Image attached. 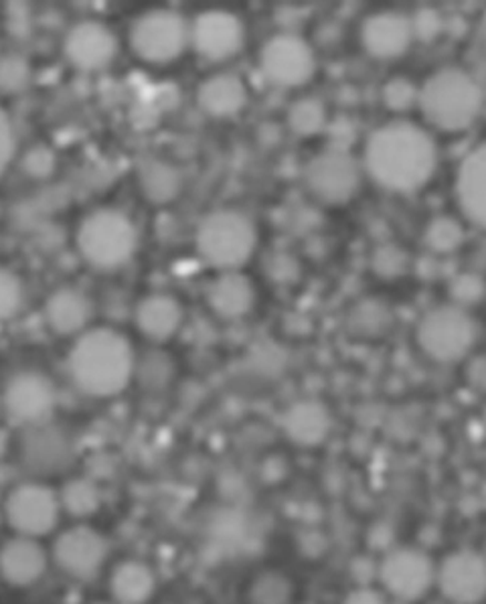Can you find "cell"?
I'll return each mask as SVG.
<instances>
[{
  "label": "cell",
  "mask_w": 486,
  "mask_h": 604,
  "mask_svg": "<svg viewBox=\"0 0 486 604\" xmlns=\"http://www.w3.org/2000/svg\"><path fill=\"white\" fill-rule=\"evenodd\" d=\"M333 420L328 407L314 400H302L290 407L284 416V431L290 441L301 446H316L326 441Z\"/></svg>",
  "instance_id": "cell-24"
},
{
  "label": "cell",
  "mask_w": 486,
  "mask_h": 604,
  "mask_svg": "<svg viewBox=\"0 0 486 604\" xmlns=\"http://www.w3.org/2000/svg\"><path fill=\"white\" fill-rule=\"evenodd\" d=\"M110 554V547L102 534L88 525L71 527L59 535L53 546V560L61 572L75 581H92L102 568Z\"/></svg>",
  "instance_id": "cell-14"
},
{
  "label": "cell",
  "mask_w": 486,
  "mask_h": 604,
  "mask_svg": "<svg viewBox=\"0 0 486 604\" xmlns=\"http://www.w3.org/2000/svg\"><path fill=\"white\" fill-rule=\"evenodd\" d=\"M93 304L83 292L63 286L45 302V321L53 333L61 338L83 333L92 321Z\"/></svg>",
  "instance_id": "cell-21"
},
{
  "label": "cell",
  "mask_w": 486,
  "mask_h": 604,
  "mask_svg": "<svg viewBox=\"0 0 486 604\" xmlns=\"http://www.w3.org/2000/svg\"><path fill=\"white\" fill-rule=\"evenodd\" d=\"M412 27H414V37L432 41L442 31L441 14L432 9H424L417 12L416 19H412Z\"/></svg>",
  "instance_id": "cell-42"
},
{
  "label": "cell",
  "mask_w": 486,
  "mask_h": 604,
  "mask_svg": "<svg viewBox=\"0 0 486 604\" xmlns=\"http://www.w3.org/2000/svg\"><path fill=\"white\" fill-rule=\"evenodd\" d=\"M436 581L452 603H480L486 593L485 558L470 550L450 554L436 572Z\"/></svg>",
  "instance_id": "cell-16"
},
{
  "label": "cell",
  "mask_w": 486,
  "mask_h": 604,
  "mask_svg": "<svg viewBox=\"0 0 486 604\" xmlns=\"http://www.w3.org/2000/svg\"><path fill=\"white\" fill-rule=\"evenodd\" d=\"M59 501H61V510L70 513L71 517H90L100 510L102 495L92 481L73 479L61 491Z\"/></svg>",
  "instance_id": "cell-29"
},
{
  "label": "cell",
  "mask_w": 486,
  "mask_h": 604,
  "mask_svg": "<svg viewBox=\"0 0 486 604\" xmlns=\"http://www.w3.org/2000/svg\"><path fill=\"white\" fill-rule=\"evenodd\" d=\"M23 171L33 179H47L55 171V157L45 147H37L24 154Z\"/></svg>",
  "instance_id": "cell-39"
},
{
  "label": "cell",
  "mask_w": 486,
  "mask_h": 604,
  "mask_svg": "<svg viewBox=\"0 0 486 604\" xmlns=\"http://www.w3.org/2000/svg\"><path fill=\"white\" fill-rule=\"evenodd\" d=\"M198 250L213 268L235 272L247 264L255 250V228L240 211L221 210L207 215L199 225Z\"/></svg>",
  "instance_id": "cell-5"
},
{
  "label": "cell",
  "mask_w": 486,
  "mask_h": 604,
  "mask_svg": "<svg viewBox=\"0 0 486 604\" xmlns=\"http://www.w3.org/2000/svg\"><path fill=\"white\" fill-rule=\"evenodd\" d=\"M464 232L460 223L452 218H436L429 221L424 242L436 254H450L463 244Z\"/></svg>",
  "instance_id": "cell-32"
},
{
  "label": "cell",
  "mask_w": 486,
  "mask_h": 604,
  "mask_svg": "<svg viewBox=\"0 0 486 604\" xmlns=\"http://www.w3.org/2000/svg\"><path fill=\"white\" fill-rule=\"evenodd\" d=\"M383 102L395 112L409 110L417 102L416 85L405 78H394L383 88Z\"/></svg>",
  "instance_id": "cell-37"
},
{
  "label": "cell",
  "mask_w": 486,
  "mask_h": 604,
  "mask_svg": "<svg viewBox=\"0 0 486 604\" xmlns=\"http://www.w3.org/2000/svg\"><path fill=\"white\" fill-rule=\"evenodd\" d=\"M478 339V325L463 306L446 304L429 311L417 325L422 351L441 363H454L468 355Z\"/></svg>",
  "instance_id": "cell-6"
},
{
  "label": "cell",
  "mask_w": 486,
  "mask_h": 604,
  "mask_svg": "<svg viewBox=\"0 0 486 604\" xmlns=\"http://www.w3.org/2000/svg\"><path fill=\"white\" fill-rule=\"evenodd\" d=\"M198 102L203 112L213 118H230L247 104L245 83L233 73H217L201 83Z\"/></svg>",
  "instance_id": "cell-23"
},
{
  "label": "cell",
  "mask_w": 486,
  "mask_h": 604,
  "mask_svg": "<svg viewBox=\"0 0 486 604\" xmlns=\"http://www.w3.org/2000/svg\"><path fill=\"white\" fill-rule=\"evenodd\" d=\"M136 325L144 338L164 343L173 338L183 323V309L174 301L173 296L166 294H152L136 306Z\"/></svg>",
  "instance_id": "cell-22"
},
{
  "label": "cell",
  "mask_w": 486,
  "mask_h": 604,
  "mask_svg": "<svg viewBox=\"0 0 486 604\" xmlns=\"http://www.w3.org/2000/svg\"><path fill=\"white\" fill-rule=\"evenodd\" d=\"M250 598L254 603H288L292 598V584L279 572H266L255 578Z\"/></svg>",
  "instance_id": "cell-33"
},
{
  "label": "cell",
  "mask_w": 486,
  "mask_h": 604,
  "mask_svg": "<svg viewBox=\"0 0 486 604\" xmlns=\"http://www.w3.org/2000/svg\"><path fill=\"white\" fill-rule=\"evenodd\" d=\"M61 501L43 483H24L12 489L4 503V515L12 530L27 537L47 535L59 522Z\"/></svg>",
  "instance_id": "cell-8"
},
{
  "label": "cell",
  "mask_w": 486,
  "mask_h": 604,
  "mask_svg": "<svg viewBox=\"0 0 486 604\" xmlns=\"http://www.w3.org/2000/svg\"><path fill=\"white\" fill-rule=\"evenodd\" d=\"M245 39L243 23L230 11H205L191 24L189 43L207 61H225L240 53Z\"/></svg>",
  "instance_id": "cell-15"
},
{
  "label": "cell",
  "mask_w": 486,
  "mask_h": 604,
  "mask_svg": "<svg viewBox=\"0 0 486 604\" xmlns=\"http://www.w3.org/2000/svg\"><path fill=\"white\" fill-rule=\"evenodd\" d=\"M486 149L480 144L464 159L456 177V199L464 218L485 228L486 223Z\"/></svg>",
  "instance_id": "cell-20"
},
{
  "label": "cell",
  "mask_w": 486,
  "mask_h": 604,
  "mask_svg": "<svg viewBox=\"0 0 486 604\" xmlns=\"http://www.w3.org/2000/svg\"><path fill=\"white\" fill-rule=\"evenodd\" d=\"M23 304V280L11 270L0 268V323L11 321L14 314L21 313Z\"/></svg>",
  "instance_id": "cell-34"
},
{
  "label": "cell",
  "mask_w": 486,
  "mask_h": 604,
  "mask_svg": "<svg viewBox=\"0 0 486 604\" xmlns=\"http://www.w3.org/2000/svg\"><path fill=\"white\" fill-rule=\"evenodd\" d=\"M254 299L252 282L237 272H225L211 284L207 292L209 306L213 309V313L227 321L250 313Z\"/></svg>",
  "instance_id": "cell-25"
},
{
  "label": "cell",
  "mask_w": 486,
  "mask_h": 604,
  "mask_svg": "<svg viewBox=\"0 0 486 604\" xmlns=\"http://www.w3.org/2000/svg\"><path fill=\"white\" fill-rule=\"evenodd\" d=\"M392 326V313L379 301L361 302L348 316V329L355 338H382Z\"/></svg>",
  "instance_id": "cell-28"
},
{
  "label": "cell",
  "mask_w": 486,
  "mask_h": 604,
  "mask_svg": "<svg viewBox=\"0 0 486 604\" xmlns=\"http://www.w3.org/2000/svg\"><path fill=\"white\" fill-rule=\"evenodd\" d=\"M47 562V552L37 537L19 535L0 550V576L12 586L24 588L43 578Z\"/></svg>",
  "instance_id": "cell-19"
},
{
  "label": "cell",
  "mask_w": 486,
  "mask_h": 604,
  "mask_svg": "<svg viewBox=\"0 0 486 604\" xmlns=\"http://www.w3.org/2000/svg\"><path fill=\"white\" fill-rule=\"evenodd\" d=\"M347 603L382 604L385 603V598H383L382 593H377V591H373V588H367V586H363V588H360V591H355V593L348 594Z\"/></svg>",
  "instance_id": "cell-43"
},
{
  "label": "cell",
  "mask_w": 486,
  "mask_h": 604,
  "mask_svg": "<svg viewBox=\"0 0 486 604\" xmlns=\"http://www.w3.org/2000/svg\"><path fill=\"white\" fill-rule=\"evenodd\" d=\"M139 245L134 221L118 210L90 213L78 232L80 254L95 270L126 266Z\"/></svg>",
  "instance_id": "cell-4"
},
{
  "label": "cell",
  "mask_w": 486,
  "mask_h": 604,
  "mask_svg": "<svg viewBox=\"0 0 486 604\" xmlns=\"http://www.w3.org/2000/svg\"><path fill=\"white\" fill-rule=\"evenodd\" d=\"M438 151L428 132L412 122H389L365 144V171L392 193H414L428 183Z\"/></svg>",
  "instance_id": "cell-1"
},
{
  "label": "cell",
  "mask_w": 486,
  "mask_h": 604,
  "mask_svg": "<svg viewBox=\"0 0 486 604\" xmlns=\"http://www.w3.org/2000/svg\"><path fill=\"white\" fill-rule=\"evenodd\" d=\"M134 368L130 341L108 326L83 331L68 358L71 382L90 397H112L126 390Z\"/></svg>",
  "instance_id": "cell-2"
},
{
  "label": "cell",
  "mask_w": 486,
  "mask_h": 604,
  "mask_svg": "<svg viewBox=\"0 0 486 604\" xmlns=\"http://www.w3.org/2000/svg\"><path fill=\"white\" fill-rule=\"evenodd\" d=\"M73 456L70 436L49 422L27 426L19 441V461L31 475H61L70 469Z\"/></svg>",
  "instance_id": "cell-10"
},
{
  "label": "cell",
  "mask_w": 486,
  "mask_h": 604,
  "mask_svg": "<svg viewBox=\"0 0 486 604\" xmlns=\"http://www.w3.org/2000/svg\"><path fill=\"white\" fill-rule=\"evenodd\" d=\"M383 588L402 603H412L428 593L436 581L434 562L422 550L402 547L383 560L379 568Z\"/></svg>",
  "instance_id": "cell-13"
},
{
  "label": "cell",
  "mask_w": 486,
  "mask_h": 604,
  "mask_svg": "<svg viewBox=\"0 0 486 604\" xmlns=\"http://www.w3.org/2000/svg\"><path fill=\"white\" fill-rule=\"evenodd\" d=\"M14 147H17V139H14L11 118L0 110V174L4 173L7 167L11 164Z\"/></svg>",
  "instance_id": "cell-41"
},
{
  "label": "cell",
  "mask_w": 486,
  "mask_h": 604,
  "mask_svg": "<svg viewBox=\"0 0 486 604\" xmlns=\"http://www.w3.org/2000/svg\"><path fill=\"white\" fill-rule=\"evenodd\" d=\"M31 66L21 56H4L0 59V90L4 93L23 92L31 82Z\"/></svg>",
  "instance_id": "cell-35"
},
{
  "label": "cell",
  "mask_w": 486,
  "mask_h": 604,
  "mask_svg": "<svg viewBox=\"0 0 486 604\" xmlns=\"http://www.w3.org/2000/svg\"><path fill=\"white\" fill-rule=\"evenodd\" d=\"M254 358L255 372L262 373V375H279L286 365V355L279 348L262 345V348L255 349Z\"/></svg>",
  "instance_id": "cell-40"
},
{
  "label": "cell",
  "mask_w": 486,
  "mask_h": 604,
  "mask_svg": "<svg viewBox=\"0 0 486 604\" xmlns=\"http://www.w3.org/2000/svg\"><path fill=\"white\" fill-rule=\"evenodd\" d=\"M290 129L298 137H313L326 127V110L314 98H302L288 112Z\"/></svg>",
  "instance_id": "cell-30"
},
{
  "label": "cell",
  "mask_w": 486,
  "mask_h": 604,
  "mask_svg": "<svg viewBox=\"0 0 486 604\" xmlns=\"http://www.w3.org/2000/svg\"><path fill=\"white\" fill-rule=\"evenodd\" d=\"M407 268V254L395 245H383L373 256V270L383 279H395L404 274Z\"/></svg>",
  "instance_id": "cell-38"
},
{
  "label": "cell",
  "mask_w": 486,
  "mask_h": 604,
  "mask_svg": "<svg viewBox=\"0 0 486 604\" xmlns=\"http://www.w3.org/2000/svg\"><path fill=\"white\" fill-rule=\"evenodd\" d=\"M58 404L55 385L41 372H19L7 382L2 407L11 420L23 426L49 422Z\"/></svg>",
  "instance_id": "cell-9"
},
{
  "label": "cell",
  "mask_w": 486,
  "mask_h": 604,
  "mask_svg": "<svg viewBox=\"0 0 486 604\" xmlns=\"http://www.w3.org/2000/svg\"><path fill=\"white\" fill-rule=\"evenodd\" d=\"M361 39L367 53L373 58L387 59L399 58L414 41V27L412 19L404 12L383 11L371 14L363 23Z\"/></svg>",
  "instance_id": "cell-18"
},
{
  "label": "cell",
  "mask_w": 486,
  "mask_h": 604,
  "mask_svg": "<svg viewBox=\"0 0 486 604\" xmlns=\"http://www.w3.org/2000/svg\"><path fill=\"white\" fill-rule=\"evenodd\" d=\"M191 37V27L183 14L156 9L144 12L130 31V46L140 59L149 63H171L179 58Z\"/></svg>",
  "instance_id": "cell-7"
},
{
  "label": "cell",
  "mask_w": 486,
  "mask_h": 604,
  "mask_svg": "<svg viewBox=\"0 0 486 604\" xmlns=\"http://www.w3.org/2000/svg\"><path fill=\"white\" fill-rule=\"evenodd\" d=\"M306 187L323 203H347L360 189L361 169L347 151L323 152L306 167Z\"/></svg>",
  "instance_id": "cell-12"
},
{
  "label": "cell",
  "mask_w": 486,
  "mask_h": 604,
  "mask_svg": "<svg viewBox=\"0 0 486 604\" xmlns=\"http://www.w3.org/2000/svg\"><path fill=\"white\" fill-rule=\"evenodd\" d=\"M65 56L81 71L104 70L117 58V36L98 21H83L71 27L65 37Z\"/></svg>",
  "instance_id": "cell-17"
},
{
  "label": "cell",
  "mask_w": 486,
  "mask_h": 604,
  "mask_svg": "<svg viewBox=\"0 0 486 604\" xmlns=\"http://www.w3.org/2000/svg\"><path fill=\"white\" fill-rule=\"evenodd\" d=\"M262 73L280 88H298L313 80L316 70L311 46L301 37L282 33L272 37L260 53Z\"/></svg>",
  "instance_id": "cell-11"
},
{
  "label": "cell",
  "mask_w": 486,
  "mask_h": 604,
  "mask_svg": "<svg viewBox=\"0 0 486 604\" xmlns=\"http://www.w3.org/2000/svg\"><path fill=\"white\" fill-rule=\"evenodd\" d=\"M140 187L144 198L152 203H166L181 191V174L171 164L161 161H146L139 173Z\"/></svg>",
  "instance_id": "cell-27"
},
{
  "label": "cell",
  "mask_w": 486,
  "mask_h": 604,
  "mask_svg": "<svg viewBox=\"0 0 486 604\" xmlns=\"http://www.w3.org/2000/svg\"><path fill=\"white\" fill-rule=\"evenodd\" d=\"M417 104L432 127L442 132L470 129L483 110V88L468 71H436L417 92Z\"/></svg>",
  "instance_id": "cell-3"
},
{
  "label": "cell",
  "mask_w": 486,
  "mask_h": 604,
  "mask_svg": "<svg viewBox=\"0 0 486 604\" xmlns=\"http://www.w3.org/2000/svg\"><path fill=\"white\" fill-rule=\"evenodd\" d=\"M173 368V361L169 360L161 351H154V353H149L144 360L136 361L134 375L139 378L140 385L144 390L159 392L171 384Z\"/></svg>",
  "instance_id": "cell-31"
},
{
  "label": "cell",
  "mask_w": 486,
  "mask_h": 604,
  "mask_svg": "<svg viewBox=\"0 0 486 604\" xmlns=\"http://www.w3.org/2000/svg\"><path fill=\"white\" fill-rule=\"evenodd\" d=\"M154 588H156V581L152 570L136 560L118 564L110 578V593L118 603H146L151 601Z\"/></svg>",
  "instance_id": "cell-26"
},
{
  "label": "cell",
  "mask_w": 486,
  "mask_h": 604,
  "mask_svg": "<svg viewBox=\"0 0 486 604\" xmlns=\"http://www.w3.org/2000/svg\"><path fill=\"white\" fill-rule=\"evenodd\" d=\"M485 296V282L478 274H460L452 280L450 299L456 306H475Z\"/></svg>",
  "instance_id": "cell-36"
}]
</instances>
